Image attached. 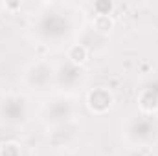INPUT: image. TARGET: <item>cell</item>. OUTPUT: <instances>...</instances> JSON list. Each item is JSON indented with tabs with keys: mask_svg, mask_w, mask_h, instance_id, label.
<instances>
[{
	"mask_svg": "<svg viewBox=\"0 0 158 156\" xmlns=\"http://www.w3.org/2000/svg\"><path fill=\"white\" fill-rule=\"evenodd\" d=\"M90 55H92V51L85 42H74V44H70L66 48V59L64 61H68L74 66L85 68L86 63L90 61Z\"/></svg>",
	"mask_w": 158,
	"mask_h": 156,
	"instance_id": "10",
	"label": "cell"
},
{
	"mask_svg": "<svg viewBox=\"0 0 158 156\" xmlns=\"http://www.w3.org/2000/svg\"><path fill=\"white\" fill-rule=\"evenodd\" d=\"M30 116V103L24 94L7 92L0 96V125L7 129L22 127Z\"/></svg>",
	"mask_w": 158,
	"mask_h": 156,
	"instance_id": "2",
	"label": "cell"
},
{
	"mask_svg": "<svg viewBox=\"0 0 158 156\" xmlns=\"http://www.w3.org/2000/svg\"><path fill=\"white\" fill-rule=\"evenodd\" d=\"M123 138L129 145L134 147H145L158 140V125L153 116L138 114L131 117L123 127Z\"/></svg>",
	"mask_w": 158,
	"mask_h": 156,
	"instance_id": "3",
	"label": "cell"
},
{
	"mask_svg": "<svg viewBox=\"0 0 158 156\" xmlns=\"http://www.w3.org/2000/svg\"><path fill=\"white\" fill-rule=\"evenodd\" d=\"M85 77H86L85 68L74 66L68 61H63V63L55 64V86L64 90V92L79 88L83 84Z\"/></svg>",
	"mask_w": 158,
	"mask_h": 156,
	"instance_id": "8",
	"label": "cell"
},
{
	"mask_svg": "<svg viewBox=\"0 0 158 156\" xmlns=\"http://www.w3.org/2000/svg\"><path fill=\"white\" fill-rule=\"evenodd\" d=\"M0 156H22V145L17 140H6L0 143Z\"/></svg>",
	"mask_w": 158,
	"mask_h": 156,
	"instance_id": "12",
	"label": "cell"
},
{
	"mask_svg": "<svg viewBox=\"0 0 158 156\" xmlns=\"http://www.w3.org/2000/svg\"><path fill=\"white\" fill-rule=\"evenodd\" d=\"M116 4L110 0H98L92 4V13L94 15H114Z\"/></svg>",
	"mask_w": 158,
	"mask_h": 156,
	"instance_id": "13",
	"label": "cell"
},
{
	"mask_svg": "<svg viewBox=\"0 0 158 156\" xmlns=\"http://www.w3.org/2000/svg\"><path fill=\"white\" fill-rule=\"evenodd\" d=\"M136 105L140 114L155 116L158 112V79L145 83L136 94Z\"/></svg>",
	"mask_w": 158,
	"mask_h": 156,
	"instance_id": "9",
	"label": "cell"
},
{
	"mask_svg": "<svg viewBox=\"0 0 158 156\" xmlns=\"http://www.w3.org/2000/svg\"><path fill=\"white\" fill-rule=\"evenodd\" d=\"M116 105V94L110 86L107 84H98L86 90L85 94V107L88 109L90 114L94 116H103L109 114Z\"/></svg>",
	"mask_w": 158,
	"mask_h": 156,
	"instance_id": "6",
	"label": "cell"
},
{
	"mask_svg": "<svg viewBox=\"0 0 158 156\" xmlns=\"http://www.w3.org/2000/svg\"><path fill=\"white\" fill-rule=\"evenodd\" d=\"M79 132H81V127L74 119V121H68V123L46 129V140H48V143L52 147L63 149V147H70V145H74L77 142Z\"/></svg>",
	"mask_w": 158,
	"mask_h": 156,
	"instance_id": "7",
	"label": "cell"
},
{
	"mask_svg": "<svg viewBox=\"0 0 158 156\" xmlns=\"http://www.w3.org/2000/svg\"><path fill=\"white\" fill-rule=\"evenodd\" d=\"M31 33L42 44L55 46L72 39L76 33V24L68 11L59 6H48L31 20Z\"/></svg>",
	"mask_w": 158,
	"mask_h": 156,
	"instance_id": "1",
	"label": "cell"
},
{
	"mask_svg": "<svg viewBox=\"0 0 158 156\" xmlns=\"http://www.w3.org/2000/svg\"><path fill=\"white\" fill-rule=\"evenodd\" d=\"M76 119V103L68 96H55L42 103L40 107V121L46 129L57 127Z\"/></svg>",
	"mask_w": 158,
	"mask_h": 156,
	"instance_id": "4",
	"label": "cell"
},
{
	"mask_svg": "<svg viewBox=\"0 0 158 156\" xmlns=\"http://www.w3.org/2000/svg\"><path fill=\"white\" fill-rule=\"evenodd\" d=\"M90 26H92L94 33H98L101 37H107L116 28V18H114V15H94Z\"/></svg>",
	"mask_w": 158,
	"mask_h": 156,
	"instance_id": "11",
	"label": "cell"
},
{
	"mask_svg": "<svg viewBox=\"0 0 158 156\" xmlns=\"http://www.w3.org/2000/svg\"><path fill=\"white\" fill-rule=\"evenodd\" d=\"M22 83L33 92H46L55 86V64L46 59H33L22 72Z\"/></svg>",
	"mask_w": 158,
	"mask_h": 156,
	"instance_id": "5",
	"label": "cell"
}]
</instances>
